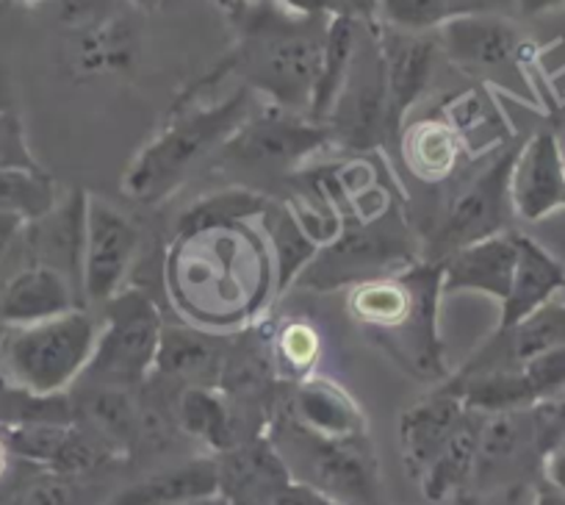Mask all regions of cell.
Listing matches in <instances>:
<instances>
[{
  "instance_id": "6da1fadb",
  "label": "cell",
  "mask_w": 565,
  "mask_h": 505,
  "mask_svg": "<svg viewBox=\"0 0 565 505\" xmlns=\"http://www.w3.org/2000/svg\"><path fill=\"white\" fill-rule=\"evenodd\" d=\"M271 253L247 228H231L175 236L170 250V295L192 323L220 328L227 323H253L264 308L266 281L275 284Z\"/></svg>"
},
{
  "instance_id": "7a4b0ae2",
  "label": "cell",
  "mask_w": 565,
  "mask_h": 505,
  "mask_svg": "<svg viewBox=\"0 0 565 505\" xmlns=\"http://www.w3.org/2000/svg\"><path fill=\"white\" fill-rule=\"evenodd\" d=\"M441 264L418 262L411 270L352 286L347 314L396 367L422 381H447L438 308L444 297Z\"/></svg>"
},
{
  "instance_id": "3957f363",
  "label": "cell",
  "mask_w": 565,
  "mask_h": 505,
  "mask_svg": "<svg viewBox=\"0 0 565 505\" xmlns=\"http://www.w3.org/2000/svg\"><path fill=\"white\" fill-rule=\"evenodd\" d=\"M236 14L242 18V40L233 67L244 75V86L289 112H311L330 20L295 18L275 0L264 7L249 0Z\"/></svg>"
},
{
  "instance_id": "277c9868",
  "label": "cell",
  "mask_w": 565,
  "mask_h": 505,
  "mask_svg": "<svg viewBox=\"0 0 565 505\" xmlns=\"http://www.w3.org/2000/svg\"><path fill=\"white\" fill-rule=\"evenodd\" d=\"M255 92L238 86L220 103L181 106L170 123L136 154L122 176V192L134 203L156 206L170 198L209 156L220 154L255 106Z\"/></svg>"
},
{
  "instance_id": "5b68a950",
  "label": "cell",
  "mask_w": 565,
  "mask_h": 505,
  "mask_svg": "<svg viewBox=\"0 0 565 505\" xmlns=\"http://www.w3.org/2000/svg\"><path fill=\"white\" fill-rule=\"evenodd\" d=\"M100 323L89 308L0 330V383L36 400L62 398L81 381L95 353Z\"/></svg>"
},
{
  "instance_id": "8992f818",
  "label": "cell",
  "mask_w": 565,
  "mask_h": 505,
  "mask_svg": "<svg viewBox=\"0 0 565 505\" xmlns=\"http://www.w3.org/2000/svg\"><path fill=\"white\" fill-rule=\"evenodd\" d=\"M418 253H424V248L416 231L405 211L391 203L372 220L341 222L339 233L319 248L295 286L308 292L352 290L366 281L405 273L413 264L424 262Z\"/></svg>"
},
{
  "instance_id": "52a82bcc",
  "label": "cell",
  "mask_w": 565,
  "mask_h": 505,
  "mask_svg": "<svg viewBox=\"0 0 565 505\" xmlns=\"http://www.w3.org/2000/svg\"><path fill=\"white\" fill-rule=\"evenodd\" d=\"M159 308L145 292L122 290L103 306L100 334L84 383L139 389L150 381L161 341Z\"/></svg>"
},
{
  "instance_id": "ba28073f",
  "label": "cell",
  "mask_w": 565,
  "mask_h": 505,
  "mask_svg": "<svg viewBox=\"0 0 565 505\" xmlns=\"http://www.w3.org/2000/svg\"><path fill=\"white\" fill-rule=\"evenodd\" d=\"M521 143L504 145L486 170L477 172L452 200L441 220L436 222L427 239H424V262L441 264L458 250L482 239L499 236L513 231V203H510V172H513L515 156Z\"/></svg>"
},
{
  "instance_id": "9c48e42d",
  "label": "cell",
  "mask_w": 565,
  "mask_h": 505,
  "mask_svg": "<svg viewBox=\"0 0 565 505\" xmlns=\"http://www.w3.org/2000/svg\"><path fill=\"white\" fill-rule=\"evenodd\" d=\"M330 143L347 154H374L391 137V101L380 25L366 23L344 86L324 119Z\"/></svg>"
},
{
  "instance_id": "30bf717a",
  "label": "cell",
  "mask_w": 565,
  "mask_h": 505,
  "mask_svg": "<svg viewBox=\"0 0 565 505\" xmlns=\"http://www.w3.org/2000/svg\"><path fill=\"white\" fill-rule=\"evenodd\" d=\"M282 461L291 475L339 505H369L377 492V464L366 439H319L282 417Z\"/></svg>"
},
{
  "instance_id": "8fae6325",
  "label": "cell",
  "mask_w": 565,
  "mask_h": 505,
  "mask_svg": "<svg viewBox=\"0 0 565 505\" xmlns=\"http://www.w3.org/2000/svg\"><path fill=\"white\" fill-rule=\"evenodd\" d=\"M330 145L333 143L324 123L269 101H255L253 112L222 145L216 159L242 170H291Z\"/></svg>"
},
{
  "instance_id": "7c38bea8",
  "label": "cell",
  "mask_w": 565,
  "mask_h": 505,
  "mask_svg": "<svg viewBox=\"0 0 565 505\" xmlns=\"http://www.w3.org/2000/svg\"><path fill=\"white\" fill-rule=\"evenodd\" d=\"M438 48L444 56L463 73L477 78L497 81L513 90L510 81L526 84V62L532 45L513 20L493 12L458 14L436 31Z\"/></svg>"
},
{
  "instance_id": "4fadbf2b",
  "label": "cell",
  "mask_w": 565,
  "mask_h": 505,
  "mask_svg": "<svg viewBox=\"0 0 565 505\" xmlns=\"http://www.w3.org/2000/svg\"><path fill=\"white\" fill-rule=\"evenodd\" d=\"M444 387L452 389L466 409L480 414H504V411L532 409L546 400L565 394V341L530 358L515 369L455 378L449 375Z\"/></svg>"
},
{
  "instance_id": "5bb4252c",
  "label": "cell",
  "mask_w": 565,
  "mask_h": 505,
  "mask_svg": "<svg viewBox=\"0 0 565 505\" xmlns=\"http://www.w3.org/2000/svg\"><path fill=\"white\" fill-rule=\"evenodd\" d=\"M145 53V20L139 9L119 3L84 29L64 31V67L73 78H122Z\"/></svg>"
},
{
  "instance_id": "9a60e30c",
  "label": "cell",
  "mask_w": 565,
  "mask_h": 505,
  "mask_svg": "<svg viewBox=\"0 0 565 505\" xmlns=\"http://www.w3.org/2000/svg\"><path fill=\"white\" fill-rule=\"evenodd\" d=\"M139 250V228L108 200L89 194L86 203L84 244V301L86 306H106L125 290V278Z\"/></svg>"
},
{
  "instance_id": "2e32d148",
  "label": "cell",
  "mask_w": 565,
  "mask_h": 505,
  "mask_svg": "<svg viewBox=\"0 0 565 505\" xmlns=\"http://www.w3.org/2000/svg\"><path fill=\"white\" fill-rule=\"evenodd\" d=\"M510 203L524 222H541L565 209V156L552 128L521 143L510 172Z\"/></svg>"
},
{
  "instance_id": "e0dca14e",
  "label": "cell",
  "mask_w": 565,
  "mask_h": 505,
  "mask_svg": "<svg viewBox=\"0 0 565 505\" xmlns=\"http://www.w3.org/2000/svg\"><path fill=\"white\" fill-rule=\"evenodd\" d=\"M86 203H89V192L73 189L67 198H58V203L45 217L31 220L23 231L31 264H42V267L62 273L78 290L81 297H84L81 278H84Z\"/></svg>"
},
{
  "instance_id": "ac0fdd59",
  "label": "cell",
  "mask_w": 565,
  "mask_h": 505,
  "mask_svg": "<svg viewBox=\"0 0 565 505\" xmlns=\"http://www.w3.org/2000/svg\"><path fill=\"white\" fill-rule=\"evenodd\" d=\"M380 42H383L385 78H388L391 137H394L405 128L411 108L430 90L441 48L436 34H405L385 25H380Z\"/></svg>"
},
{
  "instance_id": "d6986e66",
  "label": "cell",
  "mask_w": 565,
  "mask_h": 505,
  "mask_svg": "<svg viewBox=\"0 0 565 505\" xmlns=\"http://www.w3.org/2000/svg\"><path fill=\"white\" fill-rule=\"evenodd\" d=\"M220 494L227 505H275L280 492L295 481L280 450L266 436L214 455Z\"/></svg>"
},
{
  "instance_id": "ffe728a7",
  "label": "cell",
  "mask_w": 565,
  "mask_h": 505,
  "mask_svg": "<svg viewBox=\"0 0 565 505\" xmlns=\"http://www.w3.org/2000/svg\"><path fill=\"white\" fill-rule=\"evenodd\" d=\"M515 273L510 281V292L504 303L499 306V319L491 334H504L515 328L532 314L546 308L548 303L565 295V264L554 256L552 250L543 248L537 239L515 231Z\"/></svg>"
},
{
  "instance_id": "44dd1931",
  "label": "cell",
  "mask_w": 565,
  "mask_h": 505,
  "mask_svg": "<svg viewBox=\"0 0 565 505\" xmlns=\"http://www.w3.org/2000/svg\"><path fill=\"white\" fill-rule=\"evenodd\" d=\"M286 420L319 439H366L369 422L361 406L333 378L308 375L286 398Z\"/></svg>"
},
{
  "instance_id": "7402d4cb",
  "label": "cell",
  "mask_w": 565,
  "mask_h": 505,
  "mask_svg": "<svg viewBox=\"0 0 565 505\" xmlns=\"http://www.w3.org/2000/svg\"><path fill=\"white\" fill-rule=\"evenodd\" d=\"M565 341V297H557L524 319L515 328L504 330V334H491L475 356L455 372V378H469V375L497 372V369H515L530 358L541 356V353L552 350V347Z\"/></svg>"
},
{
  "instance_id": "603a6c76",
  "label": "cell",
  "mask_w": 565,
  "mask_h": 505,
  "mask_svg": "<svg viewBox=\"0 0 565 505\" xmlns=\"http://www.w3.org/2000/svg\"><path fill=\"white\" fill-rule=\"evenodd\" d=\"M227 336L214 330L194 328V325H167L161 328L159 356H156L153 375L172 381L175 387H220L222 369H225Z\"/></svg>"
},
{
  "instance_id": "cb8c5ba5",
  "label": "cell",
  "mask_w": 565,
  "mask_h": 505,
  "mask_svg": "<svg viewBox=\"0 0 565 505\" xmlns=\"http://www.w3.org/2000/svg\"><path fill=\"white\" fill-rule=\"evenodd\" d=\"M466 406L452 389H447L441 383L438 389H433L430 394H424L418 403H413L411 409L402 411L399 417V450H402V464L405 472L418 481L424 475V470L433 464L438 453L444 450V444L452 439V433L458 431V425L466 417Z\"/></svg>"
},
{
  "instance_id": "d4e9b609",
  "label": "cell",
  "mask_w": 565,
  "mask_h": 505,
  "mask_svg": "<svg viewBox=\"0 0 565 505\" xmlns=\"http://www.w3.org/2000/svg\"><path fill=\"white\" fill-rule=\"evenodd\" d=\"M515 256H519L515 231L499 233V236L458 250L441 262L444 295L477 292L502 306L515 273Z\"/></svg>"
},
{
  "instance_id": "484cf974",
  "label": "cell",
  "mask_w": 565,
  "mask_h": 505,
  "mask_svg": "<svg viewBox=\"0 0 565 505\" xmlns=\"http://www.w3.org/2000/svg\"><path fill=\"white\" fill-rule=\"evenodd\" d=\"M86 308L84 297L62 273L42 264L20 270L0 292V325H31Z\"/></svg>"
},
{
  "instance_id": "4316f807",
  "label": "cell",
  "mask_w": 565,
  "mask_h": 505,
  "mask_svg": "<svg viewBox=\"0 0 565 505\" xmlns=\"http://www.w3.org/2000/svg\"><path fill=\"white\" fill-rule=\"evenodd\" d=\"M399 150L407 170L424 183H444L463 159L466 139L447 117H422L399 131Z\"/></svg>"
},
{
  "instance_id": "83f0119b",
  "label": "cell",
  "mask_w": 565,
  "mask_h": 505,
  "mask_svg": "<svg viewBox=\"0 0 565 505\" xmlns=\"http://www.w3.org/2000/svg\"><path fill=\"white\" fill-rule=\"evenodd\" d=\"M209 494H220L214 455L150 472L130 486L119 488L106 505H183Z\"/></svg>"
},
{
  "instance_id": "f1b7e54d",
  "label": "cell",
  "mask_w": 565,
  "mask_h": 505,
  "mask_svg": "<svg viewBox=\"0 0 565 505\" xmlns=\"http://www.w3.org/2000/svg\"><path fill=\"white\" fill-rule=\"evenodd\" d=\"M73 420L89 428L119 455H130L139 422V389L84 383V392L73 406Z\"/></svg>"
},
{
  "instance_id": "f546056e",
  "label": "cell",
  "mask_w": 565,
  "mask_h": 505,
  "mask_svg": "<svg viewBox=\"0 0 565 505\" xmlns=\"http://www.w3.org/2000/svg\"><path fill=\"white\" fill-rule=\"evenodd\" d=\"M482 422H486V414L471 409L466 411L463 422L452 433V439L444 444L441 453L433 459V464L418 477L422 494L430 503H447L449 497L469 492L477 466V450H480Z\"/></svg>"
},
{
  "instance_id": "4dcf8cb0",
  "label": "cell",
  "mask_w": 565,
  "mask_h": 505,
  "mask_svg": "<svg viewBox=\"0 0 565 505\" xmlns=\"http://www.w3.org/2000/svg\"><path fill=\"white\" fill-rule=\"evenodd\" d=\"M264 233L269 236L271 267H275V297L297 284L302 270L319 253V244L308 236L295 209L282 203H271L260 217Z\"/></svg>"
},
{
  "instance_id": "1f68e13d",
  "label": "cell",
  "mask_w": 565,
  "mask_h": 505,
  "mask_svg": "<svg viewBox=\"0 0 565 505\" xmlns=\"http://www.w3.org/2000/svg\"><path fill=\"white\" fill-rule=\"evenodd\" d=\"M369 20L350 18V14H339V18H330L328 34H324V56H322V73H319L317 92H313V103L308 117L324 123L333 108L335 97H339L341 86H344L347 73L352 67V59H355L358 40H361V31Z\"/></svg>"
},
{
  "instance_id": "d6a6232c",
  "label": "cell",
  "mask_w": 565,
  "mask_h": 505,
  "mask_svg": "<svg viewBox=\"0 0 565 505\" xmlns=\"http://www.w3.org/2000/svg\"><path fill=\"white\" fill-rule=\"evenodd\" d=\"M269 206L271 200L253 192V189H222V192L209 194V198L192 203L178 217L175 236H192V233L211 231V228L242 225V222L253 220V217L260 220Z\"/></svg>"
},
{
  "instance_id": "836d02e7",
  "label": "cell",
  "mask_w": 565,
  "mask_h": 505,
  "mask_svg": "<svg viewBox=\"0 0 565 505\" xmlns=\"http://www.w3.org/2000/svg\"><path fill=\"white\" fill-rule=\"evenodd\" d=\"M469 12V0H377V23L405 34H436L444 23Z\"/></svg>"
},
{
  "instance_id": "e575fe53",
  "label": "cell",
  "mask_w": 565,
  "mask_h": 505,
  "mask_svg": "<svg viewBox=\"0 0 565 505\" xmlns=\"http://www.w3.org/2000/svg\"><path fill=\"white\" fill-rule=\"evenodd\" d=\"M56 203L58 189L45 170H0V211L31 222Z\"/></svg>"
},
{
  "instance_id": "d590c367",
  "label": "cell",
  "mask_w": 565,
  "mask_h": 505,
  "mask_svg": "<svg viewBox=\"0 0 565 505\" xmlns=\"http://www.w3.org/2000/svg\"><path fill=\"white\" fill-rule=\"evenodd\" d=\"M269 347L275 367L286 378H297V381L308 378L317 367L319 356H322V339H319L317 328L311 323H302V319L280 325L269 339Z\"/></svg>"
},
{
  "instance_id": "8d00e7d4",
  "label": "cell",
  "mask_w": 565,
  "mask_h": 505,
  "mask_svg": "<svg viewBox=\"0 0 565 505\" xmlns=\"http://www.w3.org/2000/svg\"><path fill=\"white\" fill-rule=\"evenodd\" d=\"M78 481L58 472L40 470L18 486L9 505H78Z\"/></svg>"
},
{
  "instance_id": "74e56055",
  "label": "cell",
  "mask_w": 565,
  "mask_h": 505,
  "mask_svg": "<svg viewBox=\"0 0 565 505\" xmlns=\"http://www.w3.org/2000/svg\"><path fill=\"white\" fill-rule=\"evenodd\" d=\"M0 170H42L29 148L18 108L7 101H0Z\"/></svg>"
},
{
  "instance_id": "f35d334b",
  "label": "cell",
  "mask_w": 565,
  "mask_h": 505,
  "mask_svg": "<svg viewBox=\"0 0 565 505\" xmlns=\"http://www.w3.org/2000/svg\"><path fill=\"white\" fill-rule=\"evenodd\" d=\"M25 267H31V253L29 244H25V233H20L14 242H9L7 248H0V292L7 290L9 281Z\"/></svg>"
},
{
  "instance_id": "ab89813d",
  "label": "cell",
  "mask_w": 565,
  "mask_h": 505,
  "mask_svg": "<svg viewBox=\"0 0 565 505\" xmlns=\"http://www.w3.org/2000/svg\"><path fill=\"white\" fill-rule=\"evenodd\" d=\"M282 12L295 14V18L306 20H330L347 14L339 0H275Z\"/></svg>"
},
{
  "instance_id": "60d3db41",
  "label": "cell",
  "mask_w": 565,
  "mask_h": 505,
  "mask_svg": "<svg viewBox=\"0 0 565 505\" xmlns=\"http://www.w3.org/2000/svg\"><path fill=\"white\" fill-rule=\"evenodd\" d=\"M521 18H546L565 9V0H513Z\"/></svg>"
},
{
  "instance_id": "b9f144b4",
  "label": "cell",
  "mask_w": 565,
  "mask_h": 505,
  "mask_svg": "<svg viewBox=\"0 0 565 505\" xmlns=\"http://www.w3.org/2000/svg\"><path fill=\"white\" fill-rule=\"evenodd\" d=\"M543 472H546V483H552L554 488H559L565 494V442L548 455Z\"/></svg>"
},
{
  "instance_id": "7bdbcfd3",
  "label": "cell",
  "mask_w": 565,
  "mask_h": 505,
  "mask_svg": "<svg viewBox=\"0 0 565 505\" xmlns=\"http://www.w3.org/2000/svg\"><path fill=\"white\" fill-rule=\"evenodd\" d=\"M25 225H29V222H25L23 217L0 211V248H7L9 242H14V239L23 233Z\"/></svg>"
},
{
  "instance_id": "ee69618b",
  "label": "cell",
  "mask_w": 565,
  "mask_h": 505,
  "mask_svg": "<svg viewBox=\"0 0 565 505\" xmlns=\"http://www.w3.org/2000/svg\"><path fill=\"white\" fill-rule=\"evenodd\" d=\"M339 3L344 7V12L350 14V18L369 20V23L377 20V0H339Z\"/></svg>"
},
{
  "instance_id": "f6af8a7d",
  "label": "cell",
  "mask_w": 565,
  "mask_h": 505,
  "mask_svg": "<svg viewBox=\"0 0 565 505\" xmlns=\"http://www.w3.org/2000/svg\"><path fill=\"white\" fill-rule=\"evenodd\" d=\"M532 505H565V494L559 488H554L552 483H541Z\"/></svg>"
},
{
  "instance_id": "bcb514c9",
  "label": "cell",
  "mask_w": 565,
  "mask_h": 505,
  "mask_svg": "<svg viewBox=\"0 0 565 505\" xmlns=\"http://www.w3.org/2000/svg\"><path fill=\"white\" fill-rule=\"evenodd\" d=\"M9 461H12V450L7 448V442H3V436H0V477L7 475Z\"/></svg>"
},
{
  "instance_id": "7dc6e473",
  "label": "cell",
  "mask_w": 565,
  "mask_h": 505,
  "mask_svg": "<svg viewBox=\"0 0 565 505\" xmlns=\"http://www.w3.org/2000/svg\"><path fill=\"white\" fill-rule=\"evenodd\" d=\"M125 3H130V7L139 9V12H153V9H159L161 0H125Z\"/></svg>"
},
{
  "instance_id": "c3c4849f",
  "label": "cell",
  "mask_w": 565,
  "mask_h": 505,
  "mask_svg": "<svg viewBox=\"0 0 565 505\" xmlns=\"http://www.w3.org/2000/svg\"><path fill=\"white\" fill-rule=\"evenodd\" d=\"M183 505H227L222 494H209V497H200V499H189Z\"/></svg>"
},
{
  "instance_id": "681fc988",
  "label": "cell",
  "mask_w": 565,
  "mask_h": 505,
  "mask_svg": "<svg viewBox=\"0 0 565 505\" xmlns=\"http://www.w3.org/2000/svg\"><path fill=\"white\" fill-rule=\"evenodd\" d=\"M214 3H216V7H222V9H225V12H233V14H236L238 9H242V7H247L249 0H214Z\"/></svg>"
},
{
  "instance_id": "f907efd6",
  "label": "cell",
  "mask_w": 565,
  "mask_h": 505,
  "mask_svg": "<svg viewBox=\"0 0 565 505\" xmlns=\"http://www.w3.org/2000/svg\"><path fill=\"white\" fill-rule=\"evenodd\" d=\"M23 7H42V3H51V0H18Z\"/></svg>"
},
{
  "instance_id": "816d5d0a",
  "label": "cell",
  "mask_w": 565,
  "mask_h": 505,
  "mask_svg": "<svg viewBox=\"0 0 565 505\" xmlns=\"http://www.w3.org/2000/svg\"><path fill=\"white\" fill-rule=\"evenodd\" d=\"M0 330H3V325H0Z\"/></svg>"
}]
</instances>
